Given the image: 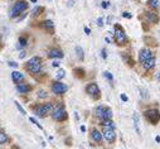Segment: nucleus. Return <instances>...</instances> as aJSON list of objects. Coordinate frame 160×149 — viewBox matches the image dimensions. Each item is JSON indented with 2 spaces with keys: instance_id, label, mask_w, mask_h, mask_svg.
Instances as JSON below:
<instances>
[{
  "instance_id": "nucleus-1",
  "label": "nucleus",
  "mask_w": 160,
  "mask_h": 149,
  "mask_svg": "<svg viewBox=\"0 0 160 149\" xmlns=\"http://www.w3.org/2000/svg\"><path fill=\"white\" fill-rule=\"evenodd\" d=\"M25 68H27L28 72L32 73V74L38 73L39 71H41V68H42V59H41V57H32V58L27 62Z\"/></svg>"
},
{
  "instance_id": "nucleus-2",
  "label": "nucleus",
  "mask_w": 160,
  "mask_h": 149,
  "mask_svg": "<svg viewBox=\"0 0 160 149\" xmlns=\"http://www.w3.org/2000/svg\"><path fill=\"white\" fill-rule=\"evenodd\" d=\"M27 9H28V2H25V0H19V2H17V3L12 7V9H10V12H9V17L13 19V18L18 17L20 13L25 12Z\"/></svg>"
},
{
  "instance_id": "nucleus-3",
  "label": "nucleus",
  "mask_w": 160,
  "mask_h": 149,
  "mask_svg": "<svg viewBox=\"0 0 160 149\" xmlns=\"http://www.w3.org/2000/svg\"><path fill=\"white\" fill-rule=\"evenodd\" d=\"M52 110H53V104H52V102H47V104H42V105L37 106V107L34 109V113H35L37 116L43 118V116H46L47 114H49Z\"/></svg>"
},
{
  "instance_id": "nucleus-4",
  "label": "nucleus",
  "mask_w": 160,
  "mask_h": 149,
  "mask_svg": "<svg viewBox=\"0 0 160 149\" xmlns=\"http://www.w3.org/2000/svg\"><path fill=\"white\" fill-rule=\"evenodd\" d=\"M115 42L118 46H122L126 42V35L125 32L122 30V28L120 25H115Z\"/></svg>"
},
{
  "instance_id": "nucleus-5",
  "label": "nucleus",
  "mask_w": 160,
  "mask_h": 149,
  "mask_svg": "<svg viewBox=\"0 0 160 149\" xmlns=\"http://www.w3.org/2000/svg\"><path fill=\"white\" fill-rule=\"evenodd\" d=\"M52 118L57 121H63L67 119V113L63 106H58L56 110L52 111Z\"/></svg>"
},
{
  "instance_id": "nucleus-6",
  "label": "nucleus",
  "mask_w": 160,
  "mask_h": 149,
  "mask_svg": "<svg viewBox=\"0 0 160 149\" xmlns=\"http://www.w3.org/2000/svg\"><path fill=\"white\" fill-rule=\"evenodd\" d=\"M145 116H146V119L150 121V123H152V124H155V123H158L159 120H160V114H159V111L158 110H148V111H145Z\"/></svg>"
},
{
  "instance_id": "nucleus-7",
  "label": "nucleus",
  "mask_w": 160,
  "mask_h": 149,
  "mask_svg": "<svg viewBox=\"0 0 160 149\" xmlns=\"http://www.w3.org/2000/svg\"><path fill=\"white\" fill-rule=\"evenodd\" d=\"M67 90H68L67 85H64L62 82H54L52 85V92L56 94V95H62V94L67 92Z\"/></svg>"
},
{
  "instance_id": "nucleus-8",
  "label": "nucleus",
  "mask_w": 160,
  "mask_h": 149,
  "mask_svg": "<svg viewBox=\"0 0 160 149\" xmlns=\"http://www.w3.org/2000/svg\"><path fill=\"white\" fill-rule=\"evenodd\" d=\"M102 134H103V138L107 140V143H113L116 139V134L113 131V128H106L105 126Z\"/></svg>"
},
{
  "instance_id": "nucleus-9",
  "label": "nucleus",
  "mask_w": 160,
  "mask_h": 149,
  "mask_svg": "<svg viewBox=\"0 0 160 149\" xmlns=\"http://www.w3.org/2000/svg\"><path fill=\"white\" fill-rule=\"evenodd\" d=\"M86 92H87L88 95H91V96H95V97H98V96H100V89H98L97 84H95V82L90 84V85L86 87Z\"/></svg>"
},
{
  "instance_id": "nucleus-10",
  "label": "nucleus",
  "mask_w": 160,
  "mask_h": 149,
  "mask_svg": "<svg viewBox=\"0 0 160 149\" xmlns=\"http://www.w3.org/2000/svg\"><path fill=\"white\" fill-rule=\"evenodd\" d=\"M152 57V54H151V51L150 49H148V48H144V49H141L140 51V53H139V59H140V62H145V61H148L149 58H151Z\"/></svg>"
},
{
  "instance_id": "nucleus-11",
  "label": "nucleus",
  "mask_w": 160,
  "mask_h": 149,
  "mask_svg": "<svg viewBox=\"0 0 160 149\" xmlns=\"http://www.w3.org/2000/svg\"><path fill=\"white\" fill-rule=\"evenodd\" d=\"M91 138L96 141V143H101L102 141V138H103V134L101 131H98L97 129H92L91 131Z\"/></svg>"
},
{
  "instance_id": "nucleus-12",
  "label": "nucleus",
  "mask_w": 160,
  "mask_h": 149,
  "mask_svg": "<svg viewBox=\"0 0 160 149\" xmlns=\"http://www.w3.org/2000/svg\"><path fill=\"white\" fill-rule=\"evenodd\" d=\"M48 57L51 58H62L63 57V52L59 48H52L48 53Z\"/></svg>"
},
{
  "instance_id": "nucleus-13",
  "label": "nucleus",
  "mask_w": 160,
  "mask_h": 149,
  "mask_svg": "<svg viewBox=\"0 0 160 149\" xmlns=\"http://www.w3.org/2000/svg\"><path fill=\"white\" fill-rule=\"evenodd\" d=\"M12 79H13L14 82L20 84V82L24 80V74L20 73V72H18V71H14V72H12Z\"/></svg>"
},
{
  "instance_id": "nucleus-14",
  "label": "nucleus",
  "mask_w": 160,
  "mask_h": 149,
  "mask_svg": "<svg viewBox=\"0 0 160 149\" xmlns=\"http://www.w3.org/2000/svg\"><path fill=\"white\" fill-rule=\"evenodd\" d=\"M17 90H18L20 94H27V92H29V91L32 90V87H30L28 84H18Z\"/></svg>"
},
{
  "instance_id": "nucleus-15",
  "label": "nucleus",
  "mask_w": 160,
  "mask_h": 149,
  "mask_svg": "<svg viewBox=\"0 0 160 149\" xmlns=\"http://www.w3.org/2000/svg\"><path fill=\"white\" fill-rule=\"evenodd\" d=\"M145 17H146V19H148L149 23H158V20H159V18H158V15H156L155 13L146 12V13H145Z\"/></svg>"
},
{
  "instance_id": "nucleus-16",
  "label": "nucleus",
  "mask_w": 160,
  "mask_h": 149,
  "mask_svg": "<svg viewBox=\"0 0 160 149\" xmlns=\"http://www.w3.org/2000/svg\"><path fill=\"white\" fill-rule=\"evenodd\" d=\"M154 66H155V58H154V56L142 63V67H144V69H146V71L150 69V68H152Z\"/></svg>"
},
{
  "instance_id": "nucleus-17",
  "label": "nucleus",
  "mask_w": 160,
  "mask_h": 149,
  "mask_svg": "<svg viewBox=\"0 0 160 149\" xmlns=\"http://www.w3.org/2000/svg\"><path fill=\"white\" fill-rule=\"evenodd\" d=\"M105 111H106V107H105V106H102V105H100V106H97V107H96V115H97L98 118L103 119Z\"/></svg>"
},
{
  "instance_id": "nucleus-18",
  "label": "nucleus",
  "mask_w": 160,
  "mask_h": 149,
  "mask_svg": "<svg viewBox=\"0 0 160 149\" xmlns=\"http://www.w3.org/2000/svg\"><path fill=\"white\" fill-rule=\"evenodd\" d=\"M101 125H103L106 128H115V124H113V121L111 119H102Z\"/></svg>"
},
{
  "instance_id": "nucleus-19",
  "label": "nucleus",
  "mask_w": 160,
  "mask_h": 149,
  "mask_svg": "<svg viewBox=\"0 0 160 149\" xmlns=\"http://www.w3.org/2000/svg\"><path fill=\"white\" fill-rule=\"evenodd\" d=\"M18 43H19V44H17V48H22V47L27 46V43H28V39L25 38V37H20V38H19V41H18Z\"/></svg>"
},
{
  "instance_id": "nucleus-20",
  "label": "nucleus",
  "mask_w": 160,
  "mask_h": 149,
  "mask_svg": "<svg viewBox=\"0 0 160 149\" xmlns=\"http://www.w3.org/2000/svg\"><path fill=\"white\" fill-rule=\"evenodd\" d=\"M132 118H134V125H135V129H136L138 134H140V129H139V115L135 113Z\"/></svg>"
},
{
  "instance_id": "nucleus-21",
  "label": "nucleus",
  "mask_w": 160,
  "mask_h": 149,
  "mask_svg": "<svg viewBox=\"0 0 160 149\" xmlns=\"http://www.w3.org/2000/svg\"><path fill=\"white\" fill-rule=\"evenodd\" d=\"M8 141V135L4 131H0V145Z\"/></svg>"
},
{
  "instance_id": "nucleus-22",
  "label": "nucleus",
  "mask_w": 160,
  "mask_h": 149,
  "mask_svg": "<svg viewBox=\"0 0 160 149\" xmlns=\"http://www.w3.org/2000/svg\"><path fill=\"white\" fill-rule=\"evenodd\" d=\"M76 53H77V56H78L79 59H83L85 54H83V49L81 47H76Z\"/></svg>"
},
{
  "instance_id": "nucleus-23",
  "label": "nucleus",
  "mask_w": 160,
  "mask_h": 149,
  "mask_svg": "<svg viewBox=\"0 0 160 149\" xmlns=\"http://www.w3.org/2000/svg\"><path fill=\"white\" fill-rule=\"evenodd\" d=\"M43 25H44V28H47V29H53V28H54V23H53L52 20H46V22H43Z\"/></svg>"
},
{
  "instance_id": "nucleus-24",
  "label": "nucleus",
  "mask_w": 160,
  "mask_h": 149,
  "mask_svg": "<svg viewBox=\"0 0 160 149\" xmlns=\"http://www.w3.org/2000/svg\"><path fill=\"white\" fill-rule=\"evenodd\" d=\"M44 9L42 8V7H38V8H34L33 9V12H32V15L33 17H37V15H39V14H41V12H43Z\"/></svg>"
},
{
  "instance_id": "nucleus-25",
  "label": "nucleus",
  "mask_w": 160,
  "mask_h": 149,
  "mask_svg": "<svg viewBox=\"0 0 160 149\" xmlns=\"http://www.w3.org/2000/svg\"><path fill=\"white\" fill-rule=\"evenodd\" d=\"M112 118V110L110 107H106V111H105V115H103V119H111Z\"/></svg>"
},
{
  "instance_id": "nucleus-26",
  "label": "nucleus",
  "mask_w": 160,
  "mask_h": 149,
  "mask_svg": "<svg viewBox=\"0 0 160 149\" xmlns=\"http://www.w3.org/2000/svg\"><path fill=\"white\" fill-rule=\"evenodd\" d=\"M149 5L152 8V9H156L159 7V0H149Z\"/></svg>"
},
{
  "instance_id": "nucleus-27",
  "label": "nucleus",
  "mask_w": 160,
  "mask_h": 149,
  "mask_svg": "<svg viewBox=\"0 0 160 149\" xmlns=\"http://www.w3.org/2000/svg\"><path fill=\"white\" fill-rule=\"evenodd\" d=\"M103 74H105V77H106V79H107V80H108V81H110V82L112 84V80H113V77H112V74H111L110 72H107V71H106V72H105Z\"/></svg>"
},
{
  "instance_id": "nucleus-28",
  "label": "nucleus",
  "mask_w": 160,
  "mask_h": 149,
  "mask_svg": "<svg viewBox=\"0 0 160 149\" xmlns=\"http://www.w3.org/2000/svg\"><path fill=\"white\" fill-rule=\"evenodd\" d=\"M63 77H64V71H63V69H59V71L57 72V79L61 80V79H63Z\"/></svg>"
},
{
  "instance_id": "nucleus-29",
  "label": "nucleus",
  "mask_w": 160,
  "mask_h": 149,
  "mask_svg": "<svg viewBox=\"0 0 160 149\" xmlns=\"http://www.w3.org/2000/svg\"><path fill=\"white\" fill-rule=\"evenodd\" d=\"M15 105H17V107L19 109V111H20V113H22L23 115H25V114H27V113H25V111H24V109H23V107L20 106V104H19V102H17V101H15Z\"/></svg>"
},
{
  "instance_id": "nucleus-30",
  "label": "nucleus",
  "mask_w": 160,
  "mask_h": 149,
  "mask_svg": "<svg viewBox=\"0 0 160 149\" xmlns=\"http://www.w3.org/2000/svg\"><path fill=\"white\" fill-rule=\"evenodd\" d=\"M101 7H102L103 9H107V8L110 7V3H108V2H102V4H101Z\"/></svg>"
},
{
  "instance_id": "nucleus-31",
  "label": "nucleus",
  "mask_w": 160,
  "mask_h": 149,
  "mask_svg": "<svg viewBox=\"0 0 160 149\" xmlns=\"http://www.w3.org/2000/svg\"><path fill=\"white\" fill-rule=\"evenodd\" d=\"M30 121H32L33 124H35V125H37V126H38L39 129H42V126H41V125H39V124H38V121H37V120H35L34 118H30Z\"/></svg>"
},
{
  "instance_id": "nucleus-32",
  "label": "nucleus",
  "mask_w": 160,
  "mask_h": 149,
  "mask_svg": "<svg viewBox=\"0 0 160 149\" xmlns=\"http://www.w3.org/2000/svg\"><path fill=\"white\" fill-rule=\"evenodd\" d=\"M39 97H47V94H46V91H39V95H38Z\"/></svg>"
},
{
  "instance_id": "nucleus-33",
  "label": "nucleus",
  "mask_w": 160,
  "mask_h": 149,
  "mask_svg": "<svg viewBox=\"0 0 160 149\" xmlns=\"http://www.w3.org/2000/svg\"><path fill=\"white\" fill-rule=\"evenodd\" d=\"M97 24H98L100 27H102V25H103V19H102V18H98V19H97Z\"/></svg>"
},
{
  "instance_id": "nucleus-34",
  "label": "nucleus",
  "mask_w": 160,
  "mask_h": 149,
  "mask_svg": "<svg viewBox=\"0 0 160 149\" xmlns=\"http://www.w3.org/2000/svg\"><path fill=\"white\" fill-rule=\"evenodd\" d=\"M121 100H122V101H128L129 99H128V96H126V95H124V94H121Z\"/></svg>"
},
{
  "instance_id": "nucleus-35",
  "label": "nucleus",
  "mask_w": 160,
  "mask_h": 149,
  "mask_svg": "<svg viewBox=\"0 0 160 149\" xmlns=\"http://www.w3.org/2000/svg\"><path fill=\"white\" fill-rule=\"evenodd\" d=\"M122 15H124L125 18H131V14H129L128 12H125V13H122Z\"/></svg>"
},
{
  "instance_id": "nucleus-36",
  "label": "nucleus",
  "mask_w": 160,
  "mask_h": 149,
  "mask_svg": "<svg viewBox=\"0 0 160 149\" xmlns=\"http://www.w3.org/2000/svg\"><path fill=\"white\" fill-rule=\"evenodd\" d=\"M106 57H107V56H106V49H102V58L105 59Z\"/></svg>"
},
{
  "instance_id": "nucleus-37",
  "label": "nucleus",
  "mask_w": 160,
  "mask_h": 149,
  "mask_svg": "<svg viewBox=\"0 0 160 149\" xmlns=\"http://www.w3.org/2000/svg\"><path fill=\"white\" fill-rule=\"evenodd\" d=\"M85 32H86V34H90V33H91V29L86 27V28H85Z\"/></svg>"
},
{
  "instance_id": "nucleus-38",
  "label": "nucleus",
  "mask_w": 160,
  "mask_h": 149,
  "mask_svg": "<svg viewBox=\"0 0 160 149\" xmlns=\"http://www.w3.org/2000/svg\"><path fill=\"white\" fill-rule=\"evenodd\" d=\"M58 66H59V62L58 61H54L53 62V67H58Z\"/></svg>"
},
{
  "instance_id": "nucleus-39",
  "label": "nucleus",
  "mask_w": 160,
  "mask_h": 149,
  "mask_svg": "<svg viewBox=\"0 0 160 149\" xmlns=\"http://www.w3.org/2000/svg\"><path fill=\"white\" fill-rule=\"evenodd\" d=\"M9 64H10V66H13V67H17V66H18V64H17V63H15V62H10V63H9Z\"/></svg>"
},
{
  "instance_id": "nucleus-40",
  "label": "nucleus",
  "mask_w": 160,
  "mask_h": 149,
  "mask_svg": "<svg viewBox=\"0 0 160 149\" xmlns=\"http://www.w3.org/2000/svg\"><path fill=\"white\" fill-rule=\"evenodd\" d=\"M24 57H25V52H22L20 53V58H24Z\"/></svg>"
},
{
  "instance_id": "nucleus-41",
  "label": "nucleus",
  "mask_w": 160,
  "mask_h": 149,
  "mask_svg": "<svg viewBox=\"0 0 160 149\" xmlns=\"http://www.w3.org/2000/svg\"><path fill=\"white\" fill-rule=\"evenodd\" d=\"M158 143H160V136H156V139H155Z\"/></svg>"
},
{
  "instance_id": "nucleus-42",
  "label": "nucleus",
  "mask_w": 160,
  "mask_h": 149,
  "mask_svg": "<svg viewBox=\"0 0 160 149\" xmlns=\"http://www.w3.org/2000/svg\"><path fill=\"white\" fill-rule=\"evenodd\" d=\"M158 81H159V82H160V72H159V73H158Z\"/></svg>"
},
{
  "instance_id": "nucleus-43",
  "label": "nucleus",
  "mask_w": 160,
  "mask_h": 149,
  "mask_svg": "<svg viewBox=\"0 0 160 149\" xmlns=\"http://www.w3.org/2000/svg\"><path fill=\"white\" fill-rule=\"evenodd\" d=\"M30 2H32V3H37V0H30Z\"/></svg>"
}]
</instances>
